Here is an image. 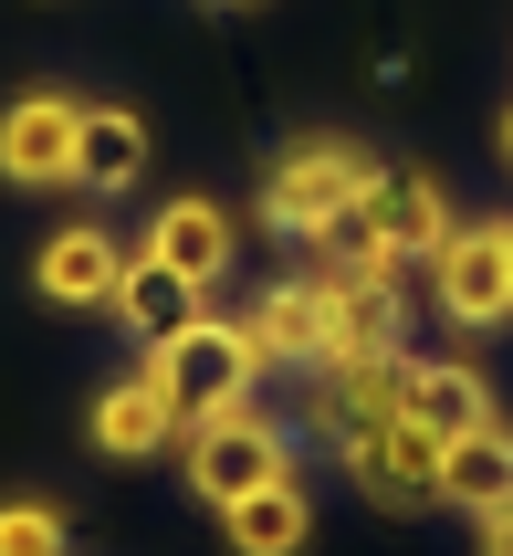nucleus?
Listing matches in <instances>:
<instances>
[{
    "mask_svg": "<svg viewBox=\"0 0 513 556\" xmlns=\"http://www.w3.org/2000/svg\"><path fill=\"white\" fill-rule=\"evenodd\" d=\"M74 137H85V94L31 85L0 105V179L11 189H74Z\"/></svg>",
    "mask_w": 513,
    "mask_h": 556,
    "instance_id": "6",
    "label": "nucleus"
},
{
    "mask_svg": "<svg viewBox=\"0 0 513 556\" xmlns=\"http://www.w3.org/2000/svg\"><path fill=\"white\" fill-rule=\"evenodd\" d=\"M335 463H346V483H357L367 504H388V515H409V504H440V431L429 420H409V409H367V420H346V431L325 441Z\"/></svg>",
    "mask_w": 513,
    "mask_h": 556,
    "instance_id": "3",
    "label": "nucleus"
},
{
    "mask_svg": "<svg viewBox=\"0 0 513 556\" xmlns=\"http://www.w3.org/2000/svg\"><path fill=\"white\" fill-rule=\"evenodd\" d=\"M0 556H74V526H63V504L11 494V504H0Z\"/></svg>",
    "mask_w": 513,
    "mask_h": 556,
    "instance_id": "18",
    "label": "nucleus"
},
{
    "mask_svg": "<svg viewBox=\"0 0 513 556\" xmlns=\"http://www.w3.org/2000/svg\"><path fill=\"white\" fill-rule=\"evenodd\" d=\"M429 305H440V326H461V337L513 326V220H461L451 242L429 252Z\"/></svg>",
    "mask_w": 513,
    "mask_h": 556,
    "instance_id": "5",
    "label": "nucleus"
},
{
    "mask_svg": "<svg viewBox=\"0 0 513 556\" xmlns=\"http://www.w3.org/2000/svg\"><path fill=\"white\" fill-rule=\"evenodd\" d=\"M503 168H513V116H503Z\"/></svg>",
    "mask_w": 513,
    "mask_h": 556,
    "instance_id": "20",
    "label": "nucleus"
},
{
    "mask_svg": "<svg viewBox=\"0 0 513 556\" xmlns=\"http://www.w3.org/2000/svg\"><path fill=\"white\" fill-rule=\"evenodd\" d=\"M220 526H231V546H242V556H304V535H315V494H304V472H283V483L242 494Z\"/></svg>",
    "mask_w": 513,
    "mask_h": 556,
    "instance_id": "17",
    "label": "nucleus"
},
{
    "mask_svg": "<svg viewBox=\"0 0 513 556\" xmlns=\"http://www.w3.org/2000/svg\"><path fill=\"white\" fill-rule=\"evenodd\" d=\"M483 526V556H513V504H492V515H472Z\"/></svg>",
    "mask_w": 513,
    "mask_h": 556,
    "instance_id": "19",
    "label": "nucleus"
},
{
    "mask_svg": "<svg viewBox=\"0 0 513 556\" xmlns=\"http://www.w3.org/2000/svg\"><path fill=\"white\" fill-rule=\"evenodd\" d=\"M148 179V116L137 105H85V137H74V189L116 200V189Z\"/></svg>",
    "mask_w": 513,
    "mask_h": 556,
    "instance_id": "14",
    "label": "nucleus"
},
{
    "mask_svg": "<svg viewBox=\"0 0 513 556\" xmlns=\"http://www.w3.org/2000/svg\"><path fill=\"white\" fill-rule=\"evenodd\" d=\"M116 283H126V252L105 242L94 220H74V231H53V242L31 252V294H42V305H63V315H85V305L116 315Z\"/></svg>",
    "mask_w": 513,
    "mask_h": 556,
    "instance_id": "10",
    "label": "nucleus"
},
{
    "mask_svg": "<svg viewBox=\"0 0 513 556\" xmlns=\"http://www.w3.org/2000/svg\"><path fill=\"white\" fill-rule=\"evenodd\" d=\"M179 472H189V494L210 504V515H231L242 494H262V483H283L294 472V431L262 409V389L231 409H210V420H189L179 431Z\"/></svg>",
    "mask_w": 513,
    "mask_h": 556,
    "instance_id": "1",
    "label": "nucleus"
},
{
    "mask_svg": "<svg viewBox=\"0 0 513 556\" xmlns=\"http://www.w3.org/2000/svg\"><path fill=\"white\" fill-rule=\"evenodd\" d=\"M357 211H367V231H377L388 263H429V252L461 231V220H451V189L429 179V168H377V179L357 189Z\"/></svg>",
    "mask_w": 513,
    "mask_h": 556,
    "instance_id": "9",
    "label": "nucleus"
},
{
    "mask_svg": "<svg viewBox=\"0 0 513 556\" xmlns=\"http://www.w3.org/2000/svg\"><path fill=\"white\" fill-rule=\"evenodd\" d=\"M137 252H148V263H168L179 283H200V294H210V283L242 263V220L220 211L210 189H179V200H157V211H148V242H137Z\"/></svg>",
    "mask_w": 513,
    "mask_h": 556,
    "instance_id": "8",
    "label": "nucleus"
},
{
    "mask_svg": "<svg viewBox=\"0 0 513 556\" xmlns=\"http://www.w3.org/2000/svg\"><path fill=\"white\" fill-rule=\"evenodd\" d=\"M398 409H409V420H429L440 441H461V431H483V420H503L472 357H409V368H398Z\"/></svg>",
    "mask_w": 513,
    "mask_h": 556,
    "instance_id": "13",
    "label": "nucleus"
},
{
    "mask_svg": "<svg viewBox=\"0 0 513 556\" xmlns=\"http://www.w3.org/2000/svg\"><path fill=\"white\" fill-rule=\"evenodd\" d=\"M242 337H252V357H262V368L315 378V368H325V283H315V274L262 283V305L242 315Z\"/></svg>",
    "mask_w": 513,
    "mask_h": 556,
    "instance_id": "12",
    "label": "nucleus"
},
{
    "mask_svg": "<svg viewBox=\"0 0 513 556\" xmlns=\"http://www.w3.org/2000/svg\"><path fill=\"white\" fill-rule=\"evenodd\" d=\"M388 357H409V294H398V274H335L325 283V368H388Z\"/></svg>",
    "mask_w": 513,
    "mask_h": 556,
    "instance_id": "7",
    "label": "nucleus"
},
{
    "mask_svg": "<svg viewBox=\"0 0 513 556\" xmlns=\"http://www.w3.org/2000/svg\"><path fill=\"white\" fill-rule=\"evenodd\" d=\"M220 11H242V0H220Z\"/></svg>",
    "mask_w": 513,
    "mask_h": 556,
    "instance_id": "21",
    "label": "nucleus"
},
{
    "mask_svg": "<svg viewBox=\"0 0 513 556\" xmlns=\"http://www.w3.org/2000/svg\"><path fill=\"white\" fill-rule=\"evenodd\" d=\"M367 179H377V157H367L357 137H294V148L272 157V179H262V231L315 242V231H325Z\"/></svg>",
    "mask_w": 513,
    "mask_h": 556,
    "instance_id": "4",
    "label": "nucleus"
},
{
    "mask_svg": "<svg viewBox=\"0 0 513 556\" xmlns=\"http://www.w3.org/2000/svg\"><path fill=\"white\" fill-rule=\"evenodd\" d=\"M85 441L105 452V463H157V452H179V409L157 400V378H148V368H126L116 389H94Z\"/></svg>",
    "mask_w": 513,
    "mask_h": 556,
    "instance_id": "11",
    "label": "nucleus"
},
{
    "mask_svg": "<svg viewBox=\"0 0 513 556\" xmlns=\"http://www.w3.org/2000/svg\"><path fill=\"white\" fill-rule=\"evenodd\" d=\"M148 378H157V400L179 409V431H189V420L252 400V389H262V357H252L242 315H200V326H179L168 346H148Z\"/></svg>",
    "mask_w": 513,
    "mask_h": 556,
    "instance_id": "2",
    "label": "nucleus"
},
{
    "mask_svg": "<svg viewBox=\"0 0 513 556\" xmlns=\"http://www.w3.org/2000/svg\"><path fill=\"white\" fill-rule=\"evenodd\" d=\"M440 504H461V515L513 504V420H483V431L440 441Z\"/></svg>",
    "mask_w": 513,
    "mask_h": 556,
    "instance_id": "15",
    "label": "nucleus"
},
{
    "mask_svg": "<svg viewBox=\"0 0 513 556\" xmlns=\"http://www.w3.org/2000/svg\"><path fill=\"white\" fill-rule=\"evenodd\" d=\"M116 315H126V337H137V346H168L179 326H200V315H210V294H200V283H179L168 263H148V252H126Z\"/></svg>",
    "mask_w": 513,
    "mask_h": 556,
    "instance_id": "16",
    "label": "nucleus"
}]
</instances>
